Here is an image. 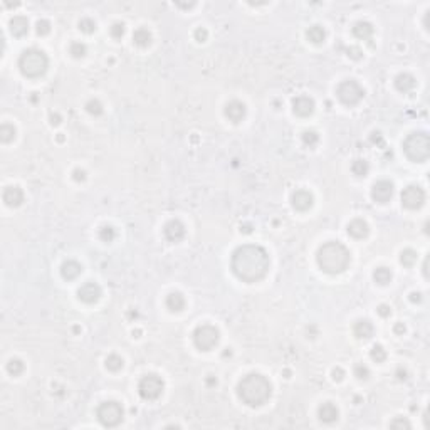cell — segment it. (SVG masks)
I'll list each match as a JSON object with an SVG mask.
<instances>
[{
	"instance_id": "6da1fadb",
	"label": "cell",
	"mask_w": 430,
	"mask_h": 430,
	"mask_svg": "<svg viewBox=\"0 0 430 430\" xmlns=\"http://www.w3.org/2000/svg\"><path fill=\"white\" fill-rule=\"evenodd\" d=\"M271 266V259L266 249L255 244H246L234 250L230 259V269L242 282H257L264 279Z\"/></svg>"
},
{
	"instance_id": "7a4b0ae2",
	"label": "cell",
	"mask_w": 430,
	"mask_h": 430,
	"mask_svg": "<svg viewBox=\"0 0 430 430\" xmlns=\"http://www.w3.org/2000/svg\"><path fill=\"white\" fill-rule=\"evenodd\" d=\"M316 262L319 269L326 274H341L348 269L351 262V254L348 247L338 241L324 242L318 249L316 254Z\"/></svg>"
},
{
	"instance_id": "3957f363",
	"label": "cell",
	"mask_w": 430,
	"mask_h": 430,
	"mask_svg": "<svg viewBox=\"0 0 430 430\" xmlns=\"http://www.w3.org/2000/svg\"><path fill=\"white\" fill-rule=\"evenodd\" d=\"M237 395L246 405L260 407L271 398L272 385L260 373H249V375L242 376V380L239 381Z\"/></svg>"
},
{
	"instance_id": "277c9868",
	"label": "cell",
	"mask_w": 430,
	"mask_h": 430,
	"mask_svg": "<svg viewBox=\"0 0 430 430\" xmlns=\"http://www.w3.org/2000/svg\"><path fill=\"white\" fill-rule=\"evenodd\" d=\"M47 67H49V58L44 51L37 49V47L25 49L19 58L20 72L29 79H37V77L44 76Z\"/></svg>"
},
{
	"instance_id": "5b68a950",
	"label": "cell",
	"mask_w": 430,
	"mask_h": 430,
	"mask_svg": "<svg viewBox=\"0 0 430 430\" xmlns=\"http://www.w3.org/2000/svg\"><path fill=\"white\" fill-rule=\"evenodd\" d=\"M403 151H405L407 158L415 163L427 162L430 156V138L425 131L412 133L408 134L403 141Z\"/></svg>"
},
{
	"instance_id": "8992f818",
	"label": "cell",
	"mask_w": 430,
	"mask_h": 430,
	"mask_svg": "<svg viewBox=\"0 0 430 430\" xmlns=\"http://www.w3.org/2000/svg\"><path fill=\"white\" fill-rule=\"evenodd\" d=\"M98 422L103 427L113 429L118 427L124 419V410L118 402H103L101 405L96 408Z\"/></svg>"
},
{
	"instance_id": "52a82bcc",
	"label": "cell",
	"mask_w": 430,
	"mask_h": 430,
	"mask_svg": "<svg viewBox=\"0 0 430 430\" xmlns=\"http://www.w3.org/2000/svg\"><path fill=\"white\" fill-rule=\"evenodd\" d=\"M220 333L212 324H200L193 331V345L200 351H210L219 345Z\"/></svg>"
},
{
	"instance_id": "ba28073f",
	"label": "cell",
	"mask_w": 430,
	"mask_h": 430,
	"mask_svg": "<svg viewBox=\"0 0 430 430\" xmlns=\"http://www.w3.org/2000/svg\"><path fill=\"white\" fill-rule=\"evenodd\" d=\"M336 96L345 106H356V104L363 99L365 89L362 88V84L356 82L355 79H346L338 84Z\"/></svg>"
},
{
	"instance_id": "9c48e42d",
	"label": "cell",
	"mask_w": 430,
	"mask_h": 430,
	"mask_svg": "<svg viewBox=\"0 0 430 430\" xmlns=\"http://www.w3.org/2000/svg\"><path fill=\"white\" fill-rule=\"evenodd\" d=\"M165 383L156 373H148L138 383V393L143 400H156L163 393Z\"/></svg>"
},
{
	"instance_id": "30bf717a",
	"label": "cell",
	"mask_w": 430,
	"mask_h": 430,
	"mask_svg": "<svg viewBox=\"0 0 430 430\" xmlns=\"http://www.w3.org/2000/svg\"><path fill=\"white\" fill-rule=\"evenodd\" d=\"M425 203V192L419 185H408L402 192V205L408 210H417Z\"/></svg>"
},
{
	"instance_id": "8fae6325",
	"label": "cell",
	"mask_w": 430,
	"mask_h": 430,
	"mask_svg": "<svg viewBox=\"0 0 430 430\" xmlns=\"http://www.w3.org/2000/svg\"><path fill=\"white\" fill-rule=\"evenodd\" d=\"M393 184L390 180H380L371 186V198L378 203H386L393 197Z\"/></svg>"
},
{
	"instance_id": "7c38bea8",
	"label": "cell",
	"mask_w": 430,
	"mask_h": 430,
	"mask_svg": "<svg viewBox=\"0 0 430 430\" xmlns=\"http://www.w3.org/2000/svg\"><path fill=\"white\" fill-rule=\"evenodd\" d=\"M77 298L86 304H94L101 298V288H99L96 282H86V284H82L79 291H77Z\"/></svg>"
},
{
	"instance_id": "4fadbf2b",
	"label": "cell",
	"mask_w": 430,
	"mask_h": 430,
	"mask_svg": "<svg viewBox=\"0 0 430 430\" xmlns=\"http://www.w3.org/2000/svg\"><path fill=\"white\" fill-rule=\"evenodd\" d=\"M224 113L232 123H241L247 115V108H246V104L242 101H239V99H232V101H229L225 104Z\"/></svg>"
},
{
	"instance_id": "5bb4252c",
	"label": "cell",
	"mask_w": 430,
	"mask_h": 430,
	"mask_svg": "<svg viewBox=\"0 0 430 430\" xmlns=\"http://www.w3.org/2000/svg\"><path fill=\"white\" fill-rule=\"evenodd\" d=\"M291 203H293V207L296 208L298 212H306V210H309L312 207V203H314V197H312V193L307 192V190H296V192L293 193V197H291Z\"/></svg>"
},
{
	"instance_id": "9a60e30c",
	"label": "cell",
	"mask_w": 430,
	"mask_h": 430,
	"mask_svg": "<svg viewBox=\"0 0 430 430\" xmlns=\"http://www.w3.org/2000/svg\"><path fill=\"white\" fill-rule=\"evenodd\" d=\"M316 104H314V99L309 98V96H296L293 99V111L296 113L298 116H301V118H306V116L312 115V111H314Z\"/></svg>"
},
{
	"instance_id": "2e32d148",
	"label": "cell",
	"mask_w": 430,
	"mask_h": 430,
	"mask_svg": "<svg viewBox=\"0 0 430 430\" xmlns=\"http://www.w3.org/2000/svg\"><path fill=\"white\" fill-rule=\"evenodd\" d=\"M163 236L168 242H178L185 237V225L180 220H170L165 224Z\"/></svg>"
},
{
	"instance_id": "e0dca14e",
	"label": "cell",
	"mask_w": 430,
	"mask_h": 430,
	"mask_svg": "<svg viewBox=\"0 0 430 430\" xmlns=\"http://www.w3.org/2000/svg\"><path fill=\"white\" fill-rule=\"evenodd\" d=\"M2 200L8 207H19L24 202V192L19 186H7L2 193Z\"/></svg>"
},
{
	"instance_id": "ac0fdd59",
	"label": "cell",
	"mask_w": 430,
	"mask_h": 430,
	"mask_svg": "<svg viewBox=\"0 0 430 430\" xmlns=\"http://www.w3.org/2000/svg\"><path fill=\"white\" fill-rule=\"evenodd\" d=\"M318 417L321 422L324 424H333L338 420V417H340V412H338V407L334 405V403L331 402H324L323 405H319L318 408Z\"/></svg>"
},
{
	"instance_id": "d6986e66",
	"label": "cell",
	"mask_w": 430,
	"mask_h": 430,
	"mask_svg": "<svg viewBox=\"0 0 430 430\" xmlns=\"http://www.w3.org/2000/svg\"><path fill=\"white\" fill-rule=\"evenodd\" d=\"M82 272V266L77 260H66V262L61 266V276L64 277L66 281H74L81 276Z\"/></svg>"
},
{
	"instance_id": "ffe728a7",
	"label": "cell",
	"mask_w": 430,
	"mask_h": 430,
	"mask_svg": "<svg viewBox=\"0 0 430 430\" xmlns=\"http://www.w3.org/2000/svg\"><path fill=\"white\" fill-rule=\"evenodd\" d=\"M348 234L353 239H365L370 234V225L363 219H355L348 224Z\"/></svg>"
},
{
	"instance_id": "44dd1931",
	"label": "cell",
	"mask_w": 430,
	"mask_h": 430,
	"mask_svg": "<svg viewBox=\"0 0 430 430\" xmlns=\"http://www.w3.org/2000/svg\"><path fill=\"white\" fill-rule=\"evenodd\" d=\"M353 333L358 340H370L375 333V328L368 319H358L353 326Z\"/></svg>"
},
{
	"instance_id": "7402d4cb",
	"label": "cell",
	"mask_w": 430,
	"mask_h": 430,
	"mask_svg": "<svg viewBox=\"0 0 430 430\" xmlns=\"http://www.w3.org/2000/svg\"><path fill=\"white\" fill-rule=\"evenodd\" d=\"M415 84H417L415 77L412 74H408V72H400V74L395 77V88L403 94L410 93V91L415 88Z\"/></svg>"
},
{
	"instance_id": "603a6c76",
	"label": "cell",
	"mask_w": 430,
	"mask_h": 430,
	"mask_svg": "<svg viewBox=\"0 0 430 430\" xmlns=\"http://www.w3.org/2000/svg\"><path fill=\"white\" fill-rule=\"evenodd\" d=\"M351 32H353V36L356 39L368 41V39H371L375 29H373V25L370 22H367V20H360V22H356L353 27H351Z\"/></svg>"
},
{
	"instance_id": "cb8c5ba5",
	"label": "cell",
	"mask_w": 430,
	"mask_h": 430,
	"mask_svg": "<svg viewBox=\"0 0 430 430\" xmlns=\"http://www.w3.org/2000/svg\"><path fill=\"white\" fill-rule=\"evenodd\" d=\"M10 32L14 37H24L29 32V20L22 15H15L10 20Z\"/></svg>"
},
{
	"instance_id": "d4e9b609",
	"label": "cell",
	"mask_w": 430,
	"mask_h": 430,
	"mask_svg": "<svg viewBox=\"0 0 430 430\" xmlns=\"http://www.w3.org/2000/svg\"><path fill=\"white\" fill-rule=\"evenodd\" d=\"M165 304H167V307H168V309H170L172 312H178V311H182V309L185 307V298L182 296V293L175 291V293L168 294Z\"/></svg>"
},
{
	"instance_id": "484cf974",
	"label": "cell",
	"mask_w": 430,
	"mask_h": 430,
	"mask_svg": "<svg viewBox=\"0 0 430 430\" xmlns=\"http://www.w3.org/2000/svg\"><path fill=\"white\" fill-rule=\"evenodd\" d=\"M306 37L312 44H321V42H324V39H326V30H324V27H321V25L314 24V25H311V27H307Z\"/></svg>"
},
{
	"instance_id": "4316f807",
	"label": "cell",
	"mask_w": 430,
	"mask_h": 430,
	"mask_svg": "<svg viewBox=\"0 0 430 430\" xmlns=\"http://www.w3.org/2000/svg\"><path fill=\"white\" fill-rule=\"evenodd\" d=\"M151 39H153L151 37V32L145 27H140L133 32V42L140 47H148L151 44Z\"/></svg>"
},
{
	"instance_id": "83f0119b",
	"label": "cell",
	"mask_w": 430,
	"mask_h": 430,
	"mask_svg": "<svg viewBox=\"0 0 430 430\" xmlns=\"http://www.w3.org/2000/svg\"><path fill=\"white\" fill-rule=\"evenodd\" d=\"M392 277H393L392 271H390L388 267H383V266L376 267L375 272H373V279H375L376 284H380V286H386L388 282H392Z\"/></svg>"
},
{
	"instance_id": "f1b7e54d",
	"label": "cell",
	"mask_w": 430,
	"mask_h": 430,
	"mask_svg": "<svg viewBox=\"0 0 430 430\" xmlns=\"http://www.w3.org/2000/svg\"><path fill=\"white\" fill-rule=\"evenodd\" d=\"M368 170H370V165H368L367 160H355L353 163H351V173L356 177H367Z\"/></svg>"
},
{
	"instance_id": "f546056e",
	"label": "cell",
	"mask_w": 430,
	"mask_h": 430,
	"mask_svg": "<svg viewBox=\"0 0 430 430\" xmlns=\"http://www.w3.org/2000/svg\"><path fill=\"white\" fill-rule=\"evenodd\" d=\"M15 133L17 131L12 124L3 123L2 126H0V140H2V143H10L15 138Z\"/></svg>"
},
{
	"instance_id": "4dcf8cb0",
	"label": "cell",
	"mask_w": 430,
	"mask_h": 430,
	"mask_svg": "<svg viewBox=\"0 0 430 430\" xmlns=\"http://www.w3.org/2000/svg\"><path fill=\"white\" fill-rule=\"evenodd\" d=\"M123 365H124V362H123V358H121V356H118V355H110L106 358V368L110 371H120L121 368H123Z\"/></svg>"
},
{
	"instance_id": "1f68e13d",
	"label": "cell",
	"mask_w": 430,
	"mask_h": 430,
	"mask_svg": "<svg viewBox=\"0 0 430 430\" xmlns=\"http://www.w3.org/2000/svg\"><path fill=\"white\" fill-rule=\"evenodd\" d=\"M69 54L76 59H81L88 54V47H86V44H82V42H72V44L69 46Z\"/></svg>"
},
{
	"instance_id": "d6a6232c",
	"label": "cell",
	"mask_w": 430,
	"mask_h": 430,
	"mask_svg": "<svg viewBox=\"0 0 430 430\" xmlns=\"http://www.w3.org/2000/svg\"><path fill=\"white\" fill-rule=\"evenodd\" d=\"M400 262L403 264L405 267H412L414 264L417 262V252L414 249H405L403 252L400 254Z\"/></svg>"
},
{
	"instance_id": "836d02e7",
	"label": "cell",
	"mask_w": 430,
	"mask_h": 430,
	"mask_svg": "<svg viewBox=\"0 0 430 430\" xmlns=\"http://www.w3.org/2000/svg\"><path fill=\"white\" fill-rule=\"evenodd\" d=\"M7 371L10 373L12 376H19L20 373L24 371V363L17 358H12L10 362L7 363Z\"/></svg>"
},
{
	"instance_id": "e575fe53",
	"label": "cell",
	"mask_w": 430,
	"mask_h": 430,
	"mask_svg": "<svg viewBox=\"0 0 430 430\" xmlns=\"http://www.w3.org/2000/svg\"><path fill=\"white\" fill-rule=\"evenodd\" d=\"M86 111L93 116H101L103 115V104L98 101V99H89L86 103Z\"/></svg>"
},
{
	"instance_id": "d590c367",
	"label": "cell",
	"mask_w": 430,
	"mask_h": 430,
	"mask_svg": "<svg viewBox=\"0 0 430 430\" xmlns=\"http://www.w3.org/2000/svg\"><path fill=\"white\" fill-rule=\"evenodd\" d=\"M370 356H371L373 362L381 363V362H385V358H386V351L383 350V346L381 345H375L370 351Z\"/></svg>"
},
{
	"instance_id": "8d00e7d4",
	"label": "cell",
	"mask_w": 430,
	"mask_h": 430,
	"mask_svg": "<svg viewBox=\"0 0 430 430\" xmlns=\"http://www.w3.org/2000/svg\"><path fill=\"white\" fill-rule=\"evenodd\" d=\"M318 141H319V136L316 131H304L303 133V143L306 146H309V148L318 145Z\"/></svg>"
},
{
	"instance_id": "74e56055",
	"label": "cell",
	"mask_w": 430,
	"mask_h": 430,
	"mask_svg": "<svg viewBox=\"0 0 430 430\" xmlns=\"http://www.w3.org/2000/svg\"><path fill=\"white\" fill-rule=\"evenodd\" d=\"M79 29L84 34H93L96 30V22L93 19H89V17H84V19L79 20Z\"/></svg>"
},
{
	"instance_id": "f35d334b",
	"label": "cell",
	"mask_w": 430,
	"mask_h": 430,
	"mask_svg": "<svg viewBox=\"0 0 430 430\" xmlns=\"http://www.w3.org/2000/svg\"><path fill=\"white\" fill-rule=\"evenodd\" d=\"M115 236H116V232L111 225H104V227L99 229V239H101L103 242H111L113 239H115Z\"/></svg>"
},
{
	"instance_id": "ab89813d",
	"label": "cell",
	"mask_w": 430,
	"mask_h": 430,
	"mask_svg": "<svg viewBox=\"0 0 430 430\" xmlns=\"http://www.w3.org/2000/svg\"><path fill=\"white\" fill-rule=\"evenodd\" d=\"M124 32H126V27H124V24L123 22H116V24H113L111 25V29H110V34H111V37L113 39H121L124 36Z\"/></svg>"
},
{
	"instance_id": "60d3db41",
	"label": "cell",
	"mask_w": 430,
	"mask_h": 430,
	"mask_svg": "<svg viewBox=\"0 0 430 430\" xmlns=\"http://www.w3.org/2000/svg\"><path fill=\"white\" fill-rule=\"evenodd\" d=\"M355 376L358 380H368V376H370V370H368L363 363H358V365H355Z\"/></svg>"
},
{
	"instance_id": "b9f144b4",
	"label": "cell",
	"mask_w": 430,
	"mask_h": 430,
	"mask_svg": "<svg viewBox=\"0 0 430 430\" xmlns=\"http://www.w3.org/2000/svg\"><path fill=\"white\" fill-rule=\"evenodd\" d=\"M36 30H37L39 36H47V34L51 32V22H49V20H46V19L37 20V24H36Z\"/></svg>"
},
{
	"instance_id": "7bdbcfd3",
	"label": "cell",
	"mask_w": 430,
	"mask_h": 430,
	"mask_svg": "<svg viewBox=\"0 0 430 430\" xmlns=\"http://www.w3.org/2000/svg\"><path fill=\"white\" fill-rule=\"evenodd\" d=\"M390 427L392 429H410L412 425L407 419H403V417H397V419H393L392 422H390Z\"/></svg>"
},
{
	"instance_id": "ee69618b",
	"label": "cell",
	"mask_w": 430,
	"mask_h": 430,
	"mask_svg": "<svg viewBox=\"0 0 430 430\" xmlns=\"http://www.w3.org/2000/svg\"><path fill=\"white\" fill-rule=\"evenodd\" d=\"M193 36H195V41H197V42H205L207 37H208V32H207L205 27H197V29H195Z\"/></svg>"
},
{
	"instance_id": "f6af8a7d",
	"label": "cell",
	"mask_w": 430,
	"mask_h": 430,
	"mask_svg": "<svg viewBox=\"0 0 430 430\" xmlns=\"http://www.w3.org/2000/svg\"><path fill=\"white\" fill-rule=\"evenodd\" d=\"M376 311H378V314L383 316V318H388V316L392 314V307L386 306V304H380L378 309H376Z\"/></svg>"
},
{
	"instance_id": "bcb514c9",
	"label": "cell",
	"mask_w": 430,
	"mask_h": 430,
	"mask_svg": "<svg viewBox=\"0 0 430 430\" xmlns=\"http://www.w3.org/2000/svg\"><path fill=\"white\" fill-rule=\"evenodd\" d=\"M348 56H350L351 59H362L363 52H362V49H358V47H350V49H348Z\"/></svg>"
},
{
	"instance_id": "7dc6e473",
	"label": "cell",
	"mask_w": 430,
	"mask_h": 430,
	"mask_svg": "<svg viewBox=\"0 0 430 430\" xmlns=\"http://www.w3.org/2000/svg\"><path fill=\"white\" fill-rule=\"evenodd\" d=\"M72 178H74L76 182H84L86 180V172L81 170V168H76V170L72 172Z\"/></svg>"
},
{
	"instance_id": "c3c4849f",
	"label": "cell",
	"mask_w": 430,
	"mask_h": 430,
	"mask_svg": "<svg viewBox=\"0 0 430 430\" xmlns=\"http://www.w3.org/2000/svg\"><path fill=\"white\" fill-rule=\"evenodd\" d=\"M331 375H333V380H334V381H341L343 376H345V371H343L341 368H334Z\"/></svg>"
},
{
	"instance_id": "681fc988",
	"label": "cell",
	"mask_w": 430,
	"mask_h": 430,
	"mask_svg": "<svg viewBox=\"0 0 430 430\" xmlns=\"http://www.w3.org/2000/svg\"><path fill=\"white\" fill-rule=\"evenodd\" d=\"M410 299H412V303H420V301H422V294H420V293H412Z\"/></svg>"
},
{
	"instance_id": "f907efd6",
	"label": "cell",
	"mask_w": 430,
	"mask_h": 430,
	"mask_svg": "<svg viewBox=\"0 0 430 430\" xmlns=\"http://www.w3.org/2000/svg\"><path fill=\"white\" fill-rule=\"evenodd\" d=\"M395 333H397V334H403V333H405V326H403L402 323H397V324H395Z\"/></svg>"
},
{
	"instance_id": "816d5d0a",
	"label": "cell",
	"mask_w": 430,
	"mask_h": 430,
	"mask_svg": "<svg viewBox=\"0 0 430 430\" xmlns=\"http://www.w3.org/2000/svg\"><path fill=\"white\" fill-rule=\"evenodd\" d=\"M51 123H52V124H59V123H61L59 115H51Z\"/></svg>"
},
{
	"instance_id": "f5cc1de1",
	"label": "cell",
	"mask_w": 430,
	"mask_h": 430,
	"mask_svg": "<svg viewBox=\"0 0 430 430\" xmlns=\"http://www.w3.org/2000/svg\"><path fill=\"white\" fill-rule=\"evenodd\" d=\"M424 274L427 277V259H425V264H424Z\"/></svg>"
}]
</instances>
